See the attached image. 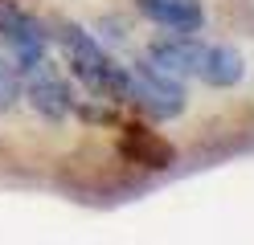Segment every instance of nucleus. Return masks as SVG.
I'll list each match as a JSON object with an SVG mask.
<instances>
[{
    "label": "nucleus",
    "instance_id": "nucleus-1",
    "mask_svg": "<svg viewBox=\"0 0 254 245\" xmlns=\"http://www.w3.org/2000/svg\"><path fill=\"white\" fill-rule=\"evenodd\" d=\"M62 49H66L70 74L82 82L94 98H123V65L111 57L82 25H62Z\"/></svg>",
    "mask_w": 254,
    "mask_h": 245
},
{
    "label": "nucleus",
    "instance_id": "nucleus-8",
    "mask_svg": "<svg viewBox=\"0 0 254 245\" xmlns=\"http://www.w3.org/2000/svg\"><path fill=\"white\" fill-rule=\"evenodd\" d=\"M17 98H21V70L12 65L4 41H0V114L17 106Z\"/></svg>",
    "mask_w": 254,
    "mask_h": 245
},
{
    "label": "nucleus",
    "instance_id": "nucleus-3",
    "mask_svg": "<svg viewBox=\"0 0 254 245\" xmlns=\"http://www.w3.org/2000/svg\"><path fill=\"white\" fill-rule=\"evenodd\" d=\"M201 53H205V41L189 37V33H177V37H160V41H152L148 61H152V65H160V70L172 74V78H197Z\"/></svg>",
    "mask_w": 254,
    "mask_h": 245
},
{
    "label": "nucleus",
    "instance_id": "nucleus-5",
    "mask_svg": "<svg viewBox=\"0 0 254 245\" xmlns=\"http://www.w3.org/2000/svg\"><path fill=\"white\" fill-rule=\"evenodd\" d=\"M119 155L127 159V163H139V168H168L172 159H177V151H172V143L164 139V135H156V131H148V127H139V123H131V127H123V135H119Z\"/></svg>",
    "mask_w": 254,
    "mask_h": 245
},
{
    "label": "nucleus",
    "instance_id": "nucleus-6",
    "mask_svg": "<svg viewBox=\"0 0 254 245\" xmlns=\"http://www.w3.org/2000/svg\"><path fill=\"white\" fill-rule=\"evenodd\" d=\"M139 16L168 33H197L205 25V4L201 0H135Z\"/></svg>",
    "mask_w": 254,
    "mask_h": 245
},
{
    "label": "nucleus",
    "instance_id": "nucleus-4",
    "mask_svg": "<svg viewBox=\"0 0 254 245\" xmlns=\"http://www.w3.org/2000/svg\"><path fill=\"white\" fill-rule=\"evenodd\" d=\"M29 102H33L37 114L62 123V119H70V110H74V94H70L66 82L41 61L37 70H29Z\"/></svg>",
    "mask_w": 254,
    "mask_h": 245
},
{
    "label": "nucleus",
    "instance_id": "nucleus-9",
    "mask_svg": "<svg viewBox=\"0 0 254 245\" xmlns=\"http://www.w3.org/2000/svg\"><path fill=\"white\" fill-rule=\"evenodd\" d=\"M0 4H4V0H0Z\"/></svg>",
    "mask_w": 254,
    "mask_h": 245
},
{
    "label": "nucleus",
    "instance_id": "nucleus-2",
    "mask_svg": "<svg viewBox=\"0 0 254 245\" xmlns=\"http://www.w3.org/2000/svg\"><path fill=\"white\" fill-rule=\"evenodd\" d=\"M123 98L135 102L148 119H160V123L185 114V86H181V78L164 74L160 65H152V61H139V65H131V70H123Z\"/></svg>",
    "mask_w": 254,
    "mask_h": 245
},
{
    "label": "nucleus",
    "instance_id": "nucleus-7",
    "mask_svg": "<svg viewBox=\"0 0 254 245\" xmlns=\"http://www.w3.org/2000/svg\"><path fill=\"white\" fill-rule=\"evenodd\" d=\"M197 78L205 86H217V90H230L246 78V61L234 45H205L201 65H197Z\"/></svg>",
    "mask_w": 254,
    "mask_h": 245
}]
</instances>
